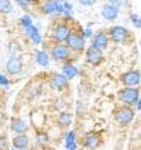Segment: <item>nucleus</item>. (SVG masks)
Instances as JSON below:
<instances>
[{
	"label": "nucleus",
	"instance_id": "nucleus-5",
	"mask_svg": "<svg viewBox=\"0 0 141 150\" xmlns=\"http://www.w3.org/2000/svg\"><path fill=\"white\" fill-rule=\"evenodd\" d=\"M85 59H86V62L91 64V65H99L103 61V52L93 47V46H90L86 49V52H85Z\"/></svg>",
	"mask_w": 141,
	"mask_h": 150
},
{
	"label": "nucleus",
	"instance_id": "nucleus-28",
	"mask_svg": "<svg viewBox=\"0 0 141 150\" xmlns=\"http://www.w3.org/2000/svg\"><path fill=\"white\" fill-rule=\"evenodd\" d=\"M108 5H111V6H115V8H118V6H121L123 3H125V0H108Z\"/></svg>",
	"mask_w": 141,
	"mask_h": 150
},
{
	"label": "nucleus",
	"instance_id": "nucleus-11",
	"mask_svg": "<svg viewBox=\"0 0 141 150\" xmlns=\"http://www.w3.org/2000/svg\"><path fill=\"white\" fill-rule=\"evenodd\" d=\"M21 70H23V62H21L20 58L12 56L9 61H8V64H6V71L9 73V74L15 76V74L21 73Z\"/></svg>",
	"mask_w": 141,
	"mask_h": 150
},
{
	"label": "nucleus",
	"instance_id": "nucleus-6",
	"mask_svg": "<svg viewBox=\"0 0 141 150\" xmlns=\"http://www.w3.org/2000/svg\"><path fill=\"white\" fill-rule=\"evenodd\" d=\"M67 42H68L67 47L74 50V52H82L85 49V38L79 33H70Z\"/></svg>",
	"mask_w": 141,
	"mask_h": 150
},
{
	"label": "nucleus",
	"instance_id": "nucleus-18",
	"mask_svg": "<svg viewBox=\"0 0 141 150\" xmlns=\"http://www.w3.org/2000/svg\"><path fill=\"white\" fill-rule=\"evenodd\" d=\"M65 146H67V150H76V147H77V144H76V134L73 130H70L67 134Z\"/></svg>",
	"mask_w": 141,
	"mask_h": 150
},
{
	"label": "nucleus",
	"instance_id": "nucleus-1",
	"mask_svg": "<svg viewBox=\"0 0 141 150\" xmlns=\"http://www.w3.org/2000/svg\"><path fill=\"white\" fill-rule=\"evenodd\" d=\"M120 97H121L123 103H126V106H132V105H135L140 100V90H138V86H134V88L126 86V88H123V90L120 91Z\"/></svg>",
	"mask_w": 141,
	"mask_h": 150
},
{
	"label": "nucleus",
	"instance_id": "nucleus-19",
	"mask_svg": "<svg viewBox=\"0 0 141 150\" xmlns=\"http://www.w3.org/2000/svg\"><path fill=\"white\" fill-rule=\"evenodd\" d=\"M56 6H58L56 0H47L46 5L43 6V12L44 14H55L56 12Z\"/></svg>",
	"mask_w": 141,
	"mask_h": 150
},
{
	"label": "nucleus",
	"instance_id": "nucleus-15",
	"mask_svg": "<svg viewBox=\"0 0 141 150\" xmlns=\"http://www.w3.org/2000/svg\"><path fill=\"white\" fill-rule=\"evenodd\" d=\"M52 85H53V88H56L58 91H62L68 86V81L62 74H53L52 76Z\"/></svg>",
	"mask_w": 141,
	"mask_h": 150
},
{
	"label": "nucleus",
	"instance_id": "nucleus-14",
	"mask_svg": "<svg viewBox=\"0 0 141 150\" xmlns=\"http://www.w3.org/2000/svg\"><path fill=\"white\" fill-rule=\"evenodd\" d=\"M118 8L115 6H111V5H105L102 8V17L105 20H115L118 17Z\"/></svg>",
	"mask_w": 141,
	"mask_h": 150
},
{
	"label": "nucleus",
	"instance_id": "nucleus-17",
	"mask_svg": "<svg viewBox=\"0 0 141 150\" xmlns=\"http://www.w3.org/2000/svg\"><path fill=\"white\" fill-rule=\"evenodd\" d=\"M24 30H26V33L29 35V38L33 41V44H40V42H41V35H40L38 29L35 28L33 24L29 26V28H28V29H24Z\"/></svg>",
	"mask_w": 141,
	"mask_h": 150
},
{
	"label": "nucleus",
	"instance_id": "nucleus-36",
	"mask_svg": "<svg viewBox=\"0 0 141 150\" xmlns=\"http://www.w3.org/2000/svg\"><path fill=\"white\" fill-rule=\"evenodd\" d=\"M12 150H15V149H12Z\"/></svg>",
	"mask_w": 141,
	"mask_h": 150
},
{
	"label": "nucleus",
	"instance_id": "nucleus-26",
	"mask_svg": "<svg viewBox=\"0 0 141 150\" xmlns=\"http://www.w3.org/2000/svg\"><path fill=\"white\" fill-rule=\"evenodd\" d=\"M15 3L20 8H23V9H28V8L30 6V0H15Z\"/></svg>",
	"mask_w": 141,
	"mask_h": 150
},
{
	"label": "nucleus",
	"instance_id": "nucleus-13",
	"mask_svg": "<svg viewBox=\"0 0 141 150\" xmlns=\"http://www.w3.org/2000/svg\"><path fill=\"white\" fill-rule=\"evenodd\" d=\"M12 146H14L15 150H26V149L29 147V138L26 137L24 134L15 135V137L12 138Z\"/></svg>",
	"mask_w": 141,
	"mask_h": 150
},
{
	"label": "nucleus",
	"instance_id": "nucleus-37",
	"mask_svg": "<svg viewBox=\"0 0 141 150\" xmlns=\"http://www.w3.org/2000/svg\"><path fill=\"white\" fill-rule=\"evenodd\" d=\"M61 2H62V0H61Z\"/></svg>",
	"mask_w": 141,
	"mask_h": 150
},
{
	"label": "nucleus",
	"instance_id": "nucleus-31",
	"mask_svg": "<svg viewBox=\"0 0 141 150\" xmlns=\"http://www.w3.org/2000/svg\"><path fill=\"white\" fill-rule=\"evenodd\" d=\"M0 85H3V86H8V85H9V81H8L5 76H2V74H0Z\"/></svg>",
	"mask_w": 141,
	"mask_h": 150
},
{
	"label": "nucleus",
	"instance_id": "nucleus-10",
	"mask_svg": "<svg viewBox=\"0 0 141 150\" xmlns=\"http://www.w3.org/2000/svg\"><path fill=\"white\" fill-rule=\"evenodd\" d=\"M108 42H109V38H108L106 32H97L93 37V44H91V46L103 52L105 49L108 47Z\"/></svg>",
	"mask_w": 141,
	"mask_h": 150
},
{
	"label": "nucleus",
	"instance_id": "nucleus-12",
	"mask_svg": "<svg viewBox=\"0 0 141 150\" xmlns=\"http://www.w3.org/2000/svg\"><path fill=\"white\" fill-rule=\"evenodd\" d=\"M11 130L15 132L17 135H21V134H24V132L28 130V125H26V121L23 118L14 117L11 120Z\"/></svg>",
	"mask_w": 141,
	"mask_h": 150
},
{
	"label": "nucleus",
	"instance_id": "nucleus-27",
	"mask_svg": "<svg viewBox=\"0 0 141 150\" xmlns=\"http://www.w3.org/2000/svg\"><path fill=\"white\" fill-rule=\"evenodd\" d=\"M64 6V11H62V14H65L68 18L72 17V11H73V8H72V5H68V3H64L62 5Z\"/></svg>",
	"mask_w": 141,
	"mask_h": 150
},
{
	"label": "nucleus",
	"instance_id": "nucleus-3",
	"mask_svg": "<svg viewBox=\"0 0 141 150\" xmlns=\"http://www.w3.org/2000/svg\"><path fill=\"white\" fill-rule=\"evenodd\" d=\"M108 38H111L117 44H121L129 38V30L126 28H121V26H114V28L109 29V37Z\"/></svg>",
	"mask_w": 141,
	"mask_h": 150
},
{
	"label": "nucleus",
	"instance_id": "nucleus-9",
	"mask_svg": "<svg viewBox=\"0 0 141 150\" xmlns=\"http://www.w3.org/2000/svg\"><path fill=\"white\" fill-rule=\"evenodd\" d=\"M70 33H72L70 28H68L67 24L62 23V24H58L56 28H55V30H53V38H55L58 42H64V41L68 40Z\"/></svg>",
	"mask_w": 141,
	"mask_h": 150
},
{
	"label": "nucleus",
	"instance_id": "nucleus-29",
	"mask_svg": "<svg viewBox=\"0 0 141 150\" xmlns=\"http://www.w3.org/2000/svg\"><path fill=\"white\" fill-rule=\"evenodd\" d=\"M81 5H84V6H93L94 3H96V0H77Z\"/></svg>",
	"mask_w": 141,
	"mask_h": 150
},
{
	"label": "nucleus",
	"instance_id": "nucleus-24",
	"mask_svg": "<svg viewBox=\"0 0 141 150\" xmlns=\"http://www.w3.org/2000/svg\"><path fill=\"white\" fill-rule=\"evenodd\" d=\"M130 21H132V24H134L137 29L141 28V20H140V15L138 14H132L130 15Z\"/></svg>",
	"mask_w": 141,
	"mask_h": 150
},
{
	"label": "nucleus",
	"instance_id": "nucleus-25",
	"mask_svg": "<svg viewBox=\"0 0 141 150\" xmlns=\"http://www.w3.org/2000/svg\"><path fill=\"white\" fill-rule=\"evenodd\" d=\"M21 26H23V28L24 29H28L29 28V26H32V20H30V17L29 15H24V17H21Z\"/></svg>",
	"mask_w": 141,
	"mask_h": 150
},
{
	"label": "nucleus",
	"instance_id": "nucleus-2",
	"mask_svg": "<svg viewBox=\"0 0 141 150\" xmlns=\"http://www.w3.org/2000/svg\"><path fill=\"white\" fill-rule=\"evenodd\" d=\"M140 82H141V74L138 70H129V71L121 74V83L125 86L134 88V86H138Z\"/></svg>",
	"mask_w": 141,
	"mask_h": 150
},
{
	"label": "nucleus",
	"instance_id": "nucleus-7",
	"mask_svg": "<svg viewBox=\"0 0 141 150\" xmlns=\"http://www.w3.org/2000/svg\"><path fill=\"white\" fill-rule=\"evenodd\" d=\"M70 49L65 46V44H56V46H53V49H52V58L56 59V61H67L70 59Z\"/></svg>",
	"mask_w": 141,
	"mask_h": 150
},
{
	"label": "nucleus",
	"instance_id": "nucleus-33",
	"mask_svg": "<svg viewBox=\"0 0 141 150\" xmlns=\"http://www.w3.org/2000/svg\"><path fill=\"white\" fill-rule=\"evenodd\" d=\"M3 123H5V114H3L2 111H0V126H2Z\"/></svg>",
	"mask_w": 141,
	"mask_h": 150
},
{
	"label": "nucleus",
	"instance_id": "nucleus-22",
	"mask_svg": "<svg viewBox=\"0 0 141 150\" xmlns=\"http://www.w3.org/2000/svg\"><path fill=\"white\" fill-rule=\"evenodd\" d=\"M0 12L2 14H11L12 12L11 0H0Z\"/></svg>",
	"mask_w": 141,
	"mask_h": 150
},
{
	"label": "nucleus",
	"instance_id": "nucleus-38",
	"mask_svg": "<svg viewBox=\"0 0 141 150\" xmlns=\"http://www.w3.org/2000/svg\"><path fill=\"white\" fill-rule=\"evenodd\" d=\"M0 150H2V149H0Z\"/></svg>",
	"mask_w": 141,
	"mask_h": 150
},
{
	"label": "nucleus",
	"instance_id": "nucleus-20",
	"mask_svg": "<svg viewBox=\"0 0 141 150\" xmlns=\"http://www.w3.org/2000/svg\"><path fill=\"white\" fill-rule=\"evenodd\" d=\"M37 64L41 67H47L50 64V58L46 52H38L37 53Z\"/></svg>",
	"mask_w": 141,
	"mask_h": 150
},
{
	"label": "nucleus",
	"instance_id": "nucleus-32",
	"mask_svg": "<svg viewBox=\"0 0 141 150\" xmlns=\"http://www.w3.org/2000/svg\"><path fill=\"white\" fill-rule=\"evenodd\" d=\"M91 35H93L91 29H85V30H84V35H82V37H84V38H88V37H91Z\"/></svg>",
	"mask_w": 141,
	"mask_h": 150
},
{
	"label": "nucleus",
	"instance_id": "nucleus-23",
	"mask_svg": "<svg viewBox=\"0 0 141 150\" xmlns=\"http://www.w3.org/2000/svg\"><path fill=\"white\" fill-rule=\"evenodd\" d=\"M37 143L47 144L49 143V135L46 134V132H37Z\"/></svg>",
	"mask_w": 141,
	"mask_h": 150
},
{
	"label": "nucleus",
	"instance_id": "nucleus-4",
	"mask_svg": "<svg viewBox=\"0 0 141 150\" xmlns=\"http://www.w3.org/2000/svg\"><path fill=\"white\" fill-rule=\"evenodd\" d=\"M134 117H135V112H134V109H132L130 106H121L117 111V115H115L117 121L120 123L121 126L129 125V123L134 120Z\"/></svg>",
	"mask_w": 141,
	"mask_h": 150
},
{
	"label": "nucleus",
	"instance_id": "nucleus-35",
	"mask_svg": "<svg viewBox=\"0 0 141 150\" xmlns=\"http://www.w3.org/2000/svg\"><path fill=\"white\" fill-rule=\"evenodd\" d=\"M84 150H94V149H84Z\"/></svg>",
	"mask_w": 141,
	"mask_h": 150
},
{
	"label": "nucleus",
	"instance_id": "nucleus-16",
	"mask_svg": "<svg viewBox=\"0 0 141 150\" xmlns=\"http://www.w3.org/2000/svg\"><path fill=\"white\" fill-rule=\"evenodd\" d=\"M62 76L67 79V81H72L77 76V68L73 65V64H65L62 67Z\"/></svg>",
	"mask_w": 141,
	"mask_h": 150
},
{
	"label": "nucleus",
	"instance_id": "nucleus-21",
	"mask_svg": "<svg viewBox=\"0 0 141 150\" xmlns=\"http://www.w3.org/2000/svg\"><path fill=\"white\" fill-rule=\"evenodd\" d=\"M58 121H59V125L62 126V127H68L70 123H72V115H70L68 112H61Z\"/></svg>",
	"mask_w": 141,
	"mask_h": 150
},
{
	"label": "nucleus",
	"instance_id": "nucleus-8",
	"mask_svg": "<svg viewBox=\"0 0 141 150\" xmlns=\"http://www.w3.org/2000/svg\"><path fill=\"white\" fill-rule=\"evenodd\" d=\"M82 144H84V149H96L100 144V135L94 130L86 132L82 138Z\"/></svg>",
	"mask_w": 141,
	"mask_h": 150
},
{
	"label": "nucleus",
	"instance_id": "nucleus-34",
	"mask_svg": "<svg viewBox=\"0 0 141 150\" xmlns=\"http://www.w3.org/2000/svg\"><path fill=\"white\" fill-rule=\"evenodd\" d=\"M135 106H137V109H141V100H138V102L135 103Z\"/></svg>",
	"mask_w": 141,
	"mask_h": 150
},
{
	"label": "nucleus",
	"instance_id": "nucleus-30",
	"mask_svg": "<svg viewBox=\"0 0 141 150\" xmlns=\"http://www.w3.org/2000/svg\"><path fill=\"white\" fill-rule=\"evenodd\" d=\"M6 137L5 135H2V137H0V149H2V150H5V147H6Z\"/></svg>",
	"mask_w": 141,
	"mask_h": 150
}]
</instances>
